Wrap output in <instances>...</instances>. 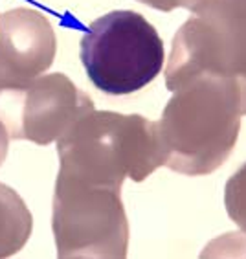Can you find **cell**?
I'll return each mask as SVG.
<instances>
[{
	"mask_svg": "<svg viewBox=\"0 0 246 259\" xmlns=\"http://www.w3.org/2000/svg\"><path fill=\"white\" fill-rule=\"evenodd\" d=\"M57 54L54 24L33 8L0 13V77L6 87H19L46 74Z\"/></svg>",
	"mask_w": 246,
	"mask_h": 259,
	"instance_id": "52a82bcc",
	"label": "cell"
},
{
	"mask_svg": "<svg viewBox=\"0 0 246 259\" xmlns=\"http://www.w3.org/2000/svg\"><path fill=\"white\" fill-rule=\"evenodd\" d=\"M59 173L85 184L121 190L164 165L156 121L140 114L90 110L57 140Z\"/></svg>",
	"mask_w": 246,
	"mask_h": 259,
	"instance_id": "6da1fadb",
	"label": "cell"
},
{
	"mask_svg": "<svg viewBox=\"0 0 246 259\" xmlns=\"http://www.w3.org/2000/svg\"><path fill=\"white\" fill-rule=\"evenodd\" d=\"M33 230V217L24 199L13 188L0 182V259L24 248Z\"/></svg>",
	"mask_w": 246,
	"mask_h": 259,
	"instance_id": "ba28073f",
	"label": "cell"
},
{
	"mask_svg": "<svg viewBox=\"0 0 246 259\" xmlns=\"http://www.w3.org/2000/svg\"><path fill=\"white\" fill-rule=\"evenodd\" d=\"M138 2L160 11H173L178 10V8H186V10L191 11L201 0H138Z\"/></svg>",
	"mask_w": 246,
	"mask_h": 259,
	"instance_id": "8fae6325",
	"label": "cell"
},
{
	"mask_svg": "<svg viewBox=\"0 0 246 259\" xmlns=\"http://www.w3.org/2000/svg\"><path fill=\"white\" fill-rule=\"evenodd\" d=\"M10 142H11V136H10V131L6 127V123L0 120V165L4 164L6 158H8V151H10Z\"/></svg>",
	"mask_w": 246,
	"mask_h": 259,
	"instance_id": "7c38bea8",
	"label": "cell"
},
{
	"mask_svg": "<svg viewBox=\"0 0 246 259\" xmlns=\"http://www.w3.org/2000/svg\"><path fill=\"white\" fill-rule=\"evenodd\" d=\"M4 89V83H2V77H0V90Z\"/></svg>",
	"mask_w": 246,
	"mask_h": 259,
	"instance_id": "4fadbf2b",
	"label": "cell"
},
{
	"mask_svg": "<svg viewBox=\"0 0 246 259\" xmlns=\"http://www.w3.org/2000/svg\"><path fill=\"white\" fill-rule=\"evenodd\" d=\"M90 110H94L90 96L61 72L0 90V120L11 140L50 145Z\"/></svg>",
	"mask_w": 246,
	"mask_h": 259,
	"instance_id": "8992f818",
	"label": "cell"
},
{
	"mask_svg": "<svg viewBox=\"0 0 246 259\" xmlns=\"http://www.w3.org/2000/svg\"><path fill=\"white\" fill-rule=\"evenodd\" d=\"M224 206L230 219L246 232V162L231 175L224 188Z\"/></svg>",
	"mask_w": 246,
	"mask_h": 259,
	"instance_id": "9c48e42d",
	"label": "cell"
},
{
	"mask_svg": "<svg viewBox=\"0 0 246 259\" xmlns=\"http://www.w3.org/2000/svg\"><path fill=\"white\" fill-rule=\"evenodd\" d=\"M202 77L230 85L246 116V0H201L173 37L167 90Z\"/></svg>",
	"mask_w": 246,
	"mask_h": 259,
	"instance_id": "3957f363",
	"label": "cell"
},
{
	"mask_svg": "<svg viewBox=\"0 0 246 259\" xmlns=\"http://www.w3.org/2000/svg\"><path fill=\"white\" fill-rule=\"evenodd\" d=\"M166 50L155 26L132 10L95 19L81 39V63L88 79L105 94L127 96L156 79Z\"/></svg>",
	"mask_w": 246,
	"mask_h": 259,
	"instance_id": "277c9868",
	"label": "cell"
},
{
	"mask_svg": "<svg viewBox=\"0 0 246 259\" xmlns=\"http://www.w3.org/2000/svg\"><path fill=\"white\" fill-rule=\"evenodd\" d=\"M52 232L61 259L127 257L129 221L121 190L57 175Z\"/></svg>",
	"mask_w": 246,
	"mask_h": 259,
	"instance_id": "5b68a950",
	"label": "cell"
},
{
	"mask_svg": "<svg viewBox=\"0 0 246 259\" xmlns=\"http://www.w3.org/2000/svg\"><path fill=\"white\" fill-rule=\"evenodd\" d=\"M204 257L213 255V257H246V232L242 234H228L219 237L210 244L204 252Z\"/></svg>",
	"mask_w": 246,
	"mask_h": 259,
	"instance_id": "30bf717a",
	"label": "cell"
},
{
	"mask_svg": "<svg viewBox=\"0 0 246 259\" xmlns=\"http://www.w3.org/2000/svg\"><path fill=\"white\" fill-rule=\"evenodd\" d=\"M241 107L230 85L193 79L176 89L156 121L164 165L186 177L217 171L235 147Z\"/></svg>",
	"mask_w": 246,
	"mask_h": 259,
	"instance_id": "7a4b0ae2",
	"label": "cell"
}]
</instances>
